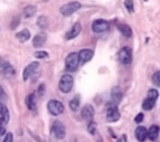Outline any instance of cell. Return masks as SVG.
<instances>
[{
  "instance_id": "6da1fadb",
  "label": "cell",
  "mask_w": 160,
  "mask_h": 142,
  "mask_svg": "<svg viewBox=\"0 0 160 142\" xmlns=\"http://www.w3.org/2000/svg\"><path fill=\"white\" fill-rule=\"evenodd\" d=\"M73 85H74V78L72 75L70 74H64L62 76L61 80H59V83H58V88L62 93H70L72 90Z\"/></svg>"
},
{
  "instance_id": "7a4b0ae2",
  "label": "cell",
  "mask_w": 160,
  "mask_h": 142,
  "mask_svg": "<svg viewBox=\"0 0 160 142\" xmlns=\"http://www.w3.org/2000/svg\"><path fill=\"white\" fill-rule=\"evenodd\" d=\"M120 111L118 109V105L109 102L106 103V121L108 122H116L120 120Z\"/></svg>"
},
{
  "instance_id": "3957f363",
  "label": "cell",
  "mask_w": 160,
  "mask_h": 142,
  "mask_svg": "<svg viewBox=\"0 0 160 142\" xmlns=\"http://www.w3.org/2000/svg\"><path fill=\"white\" fill-rule=\"evenodd\" d=\"M82 5L79 1H72V2L65 3L59 8V12H61L63 16L65 17H68V16H72L74 12H76L79 9H81Z\"/></svg>"
},
{
  "instance_id": "277c9868",
  "label": "cell",
  "mask_w": 160,
  "mask_h": 142,
  "mask_svg": "<svg viewBox=\"0 0 160 142\" xmlns=\"http://www.w3.org/2000/svg\"><path fill=\"white\" fill-rule=\"evenodd\" d=\"M79 65H80L79 53H71L65 58V67H66L67 71L73 72V71H75L79 67Z\"/></svg>"
},
{
  "instance_id": "5b68a950",
  "label": "cell",
  "mask_w": 160,
  "mask_h": 142,
  "mask_svg": "<svg viewBox=\"0 0 160 142\" xmlns=\"http://www.w3.org/2000/svg\"><path fill=\"white\" fill-rule=\"evenodd\" d=\"M118 58H119L121 64L123 65L131 64V62H132V49L128 46L122 47L119 50V53H118Z\"/></svg>"
},
{
  "instance_id": "8992f818",
  "label": "cell",
  "mask_w": 160,
  "mask_h": 142,
  "mask_svg": "<svg viewBox=\"0 0 160 142\" xmlns=\"http://www.w3.org/2000/svg\"><path fill=\"white\" fill-rule=\"evenodd\" d=\"M47 110L52 115H59L64 112V104L57 100H50L47 103Z\"/></svg>"
},
{
  "instance_id": "52a82bcc",
  "label": "cell",
  "mask_w": 160,
  "mask_h": 142,
  "mask_svg": "<svg viewBox=\"0 0 160 142\" xmlns=\"http://www.w3.org/2000/svg\"><path fill=\"white\" fill-rule=\"evenodd\" d=\"M53 133L57 139H64L65 136H66V129H65V125L63 124V122L58 121V120L54 121V123H53Z\"/></svg>"
},
{
  "instance_id": "ba28073f",
  "label": "cell",
  "mask_w": 160,
  "mask_h": 142,
  "mask_svg": "<svg viewBox=\"0 0 160 142\" xmlns=\"http://www.w3.org/2000/svg\"><path fill=\"white\" fill-rule=\"evenodd\" d=\"M0 72L2 73L3 76L8 78L15 75V68L12 67V65L1 57H0Z\"/></svg>"
},
{
  "instance_id": "9c48e42d",
  "label": "cell",
  "mask_w": 160,
  "mask_h": 142,
  "mask_svg": "<svg viewBox=\"0 0 160 142\" xmlns=\"http://www.w3.org/2000/svg\"><path fill=\"white\" fill-rule=\"evenodd\" d=\"M109 28V23L104 19H96L92 24V30L96 34H101V32H106Z\"/></svg>"
},
{
  "instance_id": "30bf717a",
  "label": "cell",
  "mask_w": 160,
  "mask_h": 142,
  "mask_svg": "<svg viewBox=\"0 0 160 142\" xmlns=\"http://www.w3.org/2000/svg\"><path fill=\"white\" fill-rule=\"evenodd\" d=\"M38 67H39V63H38V62H32V63H30L29 65H27L23 72L24 81H27V80L37 71Z\"/></svg>"
},
{
  "instance_id": "8fae6325",
  "label": "cell",
  "mask_w": 160,
  "mask_h": 142,
  "mask_svg": "<svg viewBox=\"0 0 160 142\" xmlns=\"http://www.w3.org/2000/svg\"><path fill=\"white\" fill-rule=\"evenodd\" d=\"M82 30V25L81 23H75L74 25L72 26V28L68 30V32H66V39L67 41H71V39H74V38H76L77 36L80 35V32H81Z\"/></svg>"
},
{
  "instance_id": "7c38bea8",
  "label": "cell",
  "mask_w": 160,
  "mask_h": 142,
  "mask_svg": "<svg viewBox=\"0 0 160 142\" xmlns=\"http://www.w3.org/2000/svg\"><path fill=\"white\" fill-rule=\"evenodd\" d=\"M9 110L5 104L0 103V125L6 127L7 123L9 122Z\"/></svg>"
},
{
  "instance_id": "4fadbf2b",
  "label": "cell",
  "mask_w": 160,
  "mask_h": 142,
  "mask_svg": "<svg viewBox=\"0 0 160 142\" xmlns=\"http://www.w3.org/2000/svg\"><path fill=\"white\" fill-rule=\"evenodd\" d=\"M82 119L83 120H86V121H92V119H93L94 116V107L92 106V105L90 104H86L84 105V107L82 109Z\"/></svg>"
},
{
  "instance_id": "5bb4252c",
  "label": "cell",
  "mask_w": 160,
  "mask_h": 142,
  "mask_svg": "<svg viewBox=\"0 0 160 142\" xmlns=\"http://www.w3.org/2000/svg\"><path fill=\"white\" fill-rule=\"evenodd\" d=\"M134 136H136V138L139 142H145V140L148 139V130L143 125H139L134 131Z\"/></svg>"
},
{
  "instance_id": "9a60e30c",
  "label": "cell",
  "mask_w": 160,
  "mask_h": 142,
  "mask_svg": "<svg viewBox=\"0 0 160 142\" xmlns=\"http://www.w3.org/2000/svg\"><path fill=\"white\" fill-rule=\"evenodd\" d=\"M94 55V52L92 49H82L81 52L79 53V57H80V64H85L86 62L91 61L92 57Z\"/></svg>"
},
{
  "instance_id": "2e32d148",
  "label": "cell",
  "mask_w": 160,
  "mask_h": 142,
  "mask_svg": "<svg viewBox=\"0 0 160 142\" xmlns=\"http://www.w3.org/2000/svg\"><path fill=\"white\" fill-rule=\"evenodd\" d=\"M122 97H123V94H122V91H121V88H120L119 86L113 87V88H112V91H111V102L118 105L120 102H121Z\"/></svg>"
},
{
  "instance_id": "e0dca14e",
  "label": "cell",
  "mask_w": 160,
  "mask_h": 142,
  "mask_svg": "<svg viewBox=\"0 0 160 142\" xmlns=\"http://www.w3.org/2000/svg\"><path fill=\"white\" fill-rule=\"evenodd\" d=\"M160 133V127L157 124H152L150 128L148 129V139L150 141H154L158 139Z\"/></svg>"
},
{
  "instance_id": "ac0fdd59",
  "label": "cell",
  "mask_w": 160,
  "mask_h": 142,
  "mask_svg": "<svg viewBox=\"0 0 160 142\" xmlns=\"http://www.w3.org/2000/svg\"><path fill=\"white\" fill-rule=\"evenodd\" d=\"M46 41H47V36L45 35V34H43V32L37 34V35L34 37V39H32V46L34 47H41L44 44L46 43Z\"/></svg>"
},
{
  "instance_id": "d6986e66",
  "label": "cell",
  "mask_w": 160,
  "mask_h": 142,
  "mask_svg": "<svg viewBox=\"0 0 160 142\" xmlns=\"http://www.w3.org/2000/svg\"><path fill=\"white\" fill-rule=\"evenodd\" d=\"M118 29H119V32L122 34L124 37L127 38H130L132 36V29L129 25H125V24H119L118 25Z\"/></svg>"
},
{
  "instance_id": "ffe728a7",
  "label": "cell",
  "mask_w": 160,
  "mask_h": 142,
  "mask_svg": "<svg viewBox=\"0 0 160 142\" xmlns=\"http://www.w3.org/2000/svg\"><path fill=\"white\" fill-rule=\"evenodd\" d=\"M30 32H29L28 29H23V30H20V32H18L17 35H16V37H17V39L20 43H26L27 41H29L30 39Z\"/></svg>"
},
{
  "instance_id": "44dd1931",
  "label": "cell",
  "mask_w": 160,
  "mask_h": 142,
  "mask_svg": "<svg viewBox=\"0 0 160 142\" xmlns=\"http://www.w3.org/2000/svg\"><path fill=\"white\" fill-rule=\"evenodd\" d=\"M26 105L30 111H34L36 109V105H37V102H36V95L34 93L29 94L26 97Z\"/></svg>"
},
{
  "instance_id": "7402d4cb",
  "label": "cell",
  "mask_w": 160,
  "mask_h": 142,
  "mask_svg": "<svg viewBox=\"0 0 160 142\" xmlns=\"http://www.w3.org/2000/svg\"><path fill=\"white\" fill-rule=\"evenodd\" d=\"M36 11H37V7L34 6V5H29V6L25 7L24 9V17L25 18H30L32 16H35Z\"/></svg>"
},
{
  "instance_id": "603a6c76",
  "label": "cell",
  "mask_w": 160,
  "mask_h": 142,
  "mask_svg": "<svg viewBox=\"0 0 160 142\" xmlns=\"http://www.w3.org/2000/svg\"><path fill=\"white\" fill-rule=\"evenodd\" d=\"M68 106H70L71 111H73V112H76V111L79 110V107H80V95L79 94H76V95L71 100L70 103H68Z\"/></svg>"
},
{
  "instance_id": "cb8c5ba5",
  "label": "cell",
  "mask_w": 160,
  "mask_h": 142,
  "mask_svg": "<svg viewBox=\"0 0 160 142\" xmlns=\"http://www.w3.org/2000/svg\"><path fill=\"white\" fill-rule=\"evenodd\" d=\"M156 102L157 101H154V100H152V99H149V97H145L142 102V109L145 111L152 110L154 107V105H156Z\"/></svg>"
},
{
  "instance_id": "d4e9b609",
  "label": "cell",
  "mask_w": 160,
  "mask_h": 142,
  "mask_svg": "<svg viewBox=\"0 0 160 142\" xmlns=\"http://www.w3.org/2000/svg\"><path fill=\"white\" fill-rule=\"evenodd\" d=\"M37 25L39 28L46 29L48 27V19H47L46 16H39L37 19Z\"/></svg>"
},
{
  "instance_id": "484cf974",
  "label": "cell",
  "mask_w": 160,
  "mask_h": 142,
  "mask_svg": "<svg viewBox=\"0 0 160 142\" xmlns=\"http://www.w3.org/2000/svg\"><path fill=\"white\" fill-rule=\"evenodd\" d=\"M147 97L149 99H152L154 101H157L158 97H159V92H158L156 88H151V90L148 91V94H147Z\"/></svg>"
},
{
  "instance_id": "4316f807",
  "label": "cell",
  "mask_w": 160,
  "mask_h": 142,
  "mask_svg": "<svg viewBox=\"0 0 160 142\" xmlns=\"http://www.w3.org/2000/svg\"><path fill=\"white\" fill-rule=\"evenodd\" d=\"M124 7L130 14L134 11V2L133 0H124Z\"/></svg>"
},
{
  "instance_id": "83f0119b",
  "label": "cell",
  "mask_w": 160,
  "mask_h": 142,
  "mask_svg": "<svg viewBox=\"0 0 160 142\" xmlns=\"http://www.w3.org/2000/svg\"><path fill=\"white\" fill-rule=\"evenodd\" d=\"M152 83H154V86L160 87V71H157L152 75Z\"/></svg>"
},
{
  "instance_id": "f1b7e54d",
  "label": "cell",
  "mask_w": 160,
  "mask_h": 142,
  "mask_svg": "<svg viewBox=\"0 0 160 142\" xmlns=\"http://www.w3.org/2000/svg\"><path fill=\"white\" fill-rule=\"evenodd\" d=\"M87 131L90 132V134L94 136L96 133V123L94 121H90L89 122V125H87Z\"/></svg>"
},
{
  "instance_id": "f546056e",
  "label": "cell",
  "mask_w": 160,
  "mask_h": 142,
  "mask_svg": "<svg viewBox=\"0 0 160 142\" xmlns=\"http://www.w3.org/2000/svg\"><path fill=\"white\" fill-rule=\"evenodd\" d=\"M34 56L36 58H47L48 57V53L45 50H38V52L34 53Z\"/></svg>"
},
{
  "instance_id": "4dcf8cb0",
  "label": "cell",
  "mask_w": 160,
  "mask_h": 142,
  "mask_svg": "<svg viewBox=\"0 0 160 142\" xmlns=\"http://www.w3.org/2000/svg\"><path fill=\"white\" fill-rule=\"evenodd\" d=\"M143 119H145V114H143V113H138L137 116H134V122H136L137 124H140V123L143 121Z\"/></svg>"
},
{
  "instance_id": "1f68e13d",
  "label": "cell",
  "mask_w": 160,
  "mask_h": 142,
  "mask_svg": "<svg viewBox=\"0 0 160 142\" xmlns=\"http://www.w3.org/2000/svg\"><path fill=\"white\" fill-rule=\"evenodd\" d=\"M3 142H14V136L12 133H6V136H5V139H3Z\"/></svg>"
},
{
  "instance_id": "d6a6232c",
  "label": "cell",
  "mask_w": 160,
  "mask_h": 142,
  "mask_svg": "<svg viewBox=\"0 0 160 142\" xmlns=\"http://www.w3.org/2000/svg\"><path fill=\"white\" fill-rule=\"evenodd\" d=\"M19 23H20V19H19V17H15L14 20H12V23H11V29L16 28V27L19 25Z\"/></svg>"
},
{
  "instance_id": "836d02e7",
  "label": "cell",
  "mask_w": 160,
  "mask_h": 142,
  "mask_svg": "<svg viewBox=\"0 0 160 142\" xmlns=\"http://www.w3.org/2000/svg\"><path fill=\"white\" fill-rule=\"evenodd\" d=\"M6 134V127H1L0 125V136H2Z\"/></svg>"
},
{
  "instance_id": "e575fe53",
  "label": "cell",
  "mask_w": 160,
  "mask_h": 142,
  "mask_svg": "<svg viewBox=\"0 0 160 142\" xmlns=\"http://www.w3.org/2000/svg\"><path fill=\"white\" fill-rule=\"evenodd\" d=\"M97 142H103V140H102L101 136H100V138H99V141H97Z\"/></svg>"
},
{
  "instance_id": "d590c367",
  "label": "cell",
  "mask_w": 160,
  "mask_h": 142,
  "mask_svg": "<svg viewBox=\"0 0 160 142\" xmlns=\"http://www.w3.org/2000/svg\"><path fill=\"white\" fill-rule=\"evenodd\" d=\"M116 142H122V140H121V139H118V140H116Z\"/></svg>"
},
{
  "instance_id": "8d00e7d4",
  "label": "cell",
  "mask_w": 160,
  "mask_h": 142,
  "mask_svg": "<svg viewBox=\"0 0 160 142\" xmlns=\"http://www.w3.org/2000/svg\"><path fill=\"white\" fill-rule=\"evenodd\" d=\"M145 1H147V0H145Z\"/></svg>"
}]
</instances>
